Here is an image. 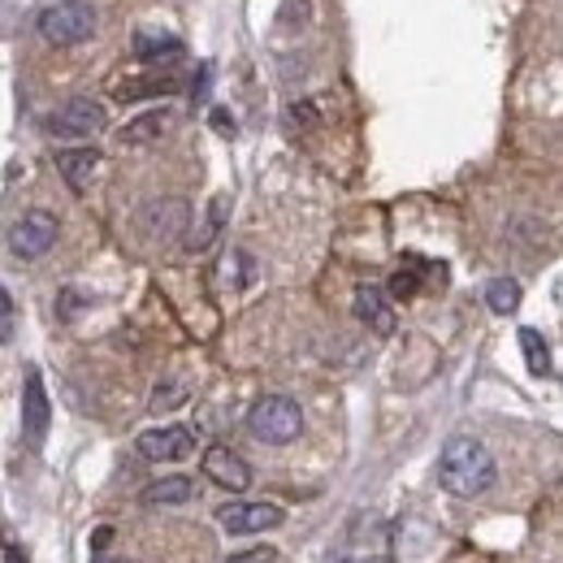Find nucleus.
Instances as JSON below:
<instances>
[{
    "instance_id": "3",
    "label": "nucleus",
    "mask_w": 563,
    "mask_h": 563,
    "mask_svg": "<svg viewBox=\"0 0 563 563\" xmlns=\"http://www.w3.org/2000/svg\"><path fill=\"white\" fill-rule=\"evenodd\" d=\"M91 30H96V9L87 0H61L39 13V35L52 48H74V44L91 39Z\"/></svg>"
},
{
    "instance_id": "25",
    "label": "nucleus",
    "mask_w": 563,
    "mask_h": 563,
    "mask_svg": "<svg viewBox=\"0 0 563 563\" xmlns=\"http://www.w3.org/2000/svg\"><path fill=\"white\" fill-rule=\"evenodd\" d=\"M91 563H135V560H113V555H96Z\"/></svg>"
},
{
    "instance_id": "18",
    "label": "nucleus",
    "mask_w": 563,
    "mask_h": 563,
    "mask_svg": "<svg viewBox=\"0 0 563 563\" xmlns=\"http://www.w3.org/2000/svg\"><path fill=\"white\" fill-rule=\"evenodd\" d=\"M225 208H230V199H225V195H217V199H212V208H208V225H204L199 234H191V238H187L191 247H208V243L217 238V230H221V217H225Z\"/></svg>"
},
{
    "instance_id": "16",
    "label": "nucleus",
    "mask_w": 563,
    "mask_h": 563,
    "mask_svg": "<svg viewBox=\"0 0 563 563\" xmlns=\"http://www.w3.org/2000/svg\"><path fill=\"white\" fill-rule=\"evenodd\" d=\"M521 352H525V365H529V374L534 377H551V352H547V343H542V334L538 330H521Z\"/></svg>"
},
{
    "instance_id": "11",
    "label": "nucleus",
    "mask_w": 563,
    "mask_h": 563,
    "mask_svg": "<svg viewBox=\"0 0 563 563\" xmlns=\"http://www.w3.org/2000/svg\"><path fill=\"white\" fill-rule=\"evenodd\" d=\"M356 317L374 330V334H394V308H390V299H385V291L381 286H356Z\"/></svg>"
},
{
    "instance_id": "14",
    "label": "nucleus",
    "mask_w": 563,
    "mask_h": 563,
    "mask_svg": "<svg viewBox=\"0 0 563 563\" xmlns=\"http://www.w3.org/2000/svg\"><path fill=\"white\" fill-rule=\"evenodd\" d=\"M139 499H144V507H179V503H191V499H195V481H191V477H161V481H152Z\"/></svg>"
},
{
    "instance_id": "8",
    "label": "nucleus",
    "mask_w": 563,
    "mask_h": 563,
    "mask_svg": "<svg viewBox=\"0 0 563 563\" xmlns=\"http://www.w3.org/2000/svg\"><path fill=\"white\" fill-rule=\"evenodd\" d=\"M204 477L217 481V486L230 490V494H243V490L252 486L247 460H243L238 451H230V446H208V451H204Z\"/></svg>"
},
{
    "instance_id": "21",
    "label": "nucleus",
    "mask_w": 563,
    "mask_h": 563,
    "mask_svg": "<svg viewBox=\"0 0 563 563\" xmlns=\"http://www.w3.org/2000/svg\"><path fill=\"white\" fill-rule=\"evenodd\" d=\"M9 339H13V299L0 286V343H9Z\"/></svg>"
},
{
    "instance_id": "9",
    "label": "nucleus",
    "mask_w": 563,
    "mask_h": 563,
    "mask_svg": "<svg viewBox=\"0 0 563 563\" xmlns=\"http://www.w3.org/2000/svg\"><path fill=\"white\" fill-rule=\"evenodd\" d=\"M191 451H195V433L183 429V425H166V429L139 433V455H144V460L174 464V460H187Z\"/></svg>"
},
{
    "instance_id": "2",
    "label": "nucleus",
    "mask_w": 563,
    "mask_h": 563,
    "mask_svg": "<svg viewBox=\"0 0 563 563\" xmlns=\"http://www.w3.org/2000/svg\"><path fill=\"white\" fill-rule=\"evenodd\" d=\"M247 429H252L260 442H269V446H286V442L299 438L304 412H299V403L286 399V394H265V399H256V407L247 412Z\"/></svg>"
},
{
    "instance_id": "17",
    "label": "nucleus",
    "mask_w": 563,
    "mask_h": 563,
    "mask_svg": "<svg viewBox=\"0 0 563 563\" xmlns=\"http://www.w3.org/2000/svg\"><path fill=\"white\" fill-rule=\"evenodd\" d=\"M179 35H152V30H139V39H135V52L144 57V61H161V57H179Z\"/></svg>"
},
{
    "instance_id": "4",
    "label": "nucleus",
    "mask_w": 563,
    "mask_h": 563,
    "mask_svg": "<svg viewBox=\"0 0 563 563\" xmlns=\"http://www.w3.org/2000/svg\"><path fill=\"white\" fill-rule=\"evenodd\" d=\"M52 243H57V217L44 212V208L22 212V217L13 221V230H9V252H13L17 260H39Z\"/></svg>"
},
{
    "instance_id": "7",
    "label": "nucleus",
    "mask_w": 563,
    "mask_h": 563,
    "mask_svg": "<svg viewBox=\"0 0 563 563\" xmlns=\"http://www.w3.org/2000/svg\"><path fill=\"white\" fill-rule=\"evenodd\" d=\"M48 425H52V403H48L44 377L30 369V374H26V390H22V438H26L30 446H44Z\"/></svg>"
},
{
    "instance_id": "20",
    "label": "nucleus",
    "mask_w": 563,
    "mask_h": 563,
    "mask_svg": "<svg viewBox=\"0 0 563 563\" xmlns=\"http://www.w3.org/2000/svg\"><path fill=\"white\" fill-rule=\"evenodd\" d=\"M187 394H183V385H157V394H152V412H170V407H179Z\"/></svg>"
},
{
    "instance_id": "10",
    "label": "nucleus",
    "mask_w": 563,
    "mask_h": 563,
    "mask_svg": "<svg viewBox=\"0 0 563 563\" xmlns=\"http://www.w3.org/2000/svg\"><path fill=\"white\" fill-rule=\"evenodd\" d=\"M191 208L183 199H157V204H148L144 208V234H152V238H161V243H170L174 234H183V225H187Z\"/></svg>"
},
{
    "instance_id": "15",
    "label": "nucleus",
    "mask_w": 563,
    "mask_h": 563,
    "mask_svg": "<svg viewBox=\"0 0 563 563\" xmlns=\"http://www.w3.org/2000/svg\"><path fill=\"white\" fill-rule=\"evenodd\" d=\"M486 304H490L499 317L516 313V308H521V282H516V278H494V282L486 286Z\"/></svg>"
},
{
    "instance_id": "23",
    "label": "nucleus",
    "mask_w": 563,
    "mask_h": 563,
    "mask_svg": "<svg viewBox=\"0 0 563 563\" xmlns=\"http://www.w3.org/2000/svg\"><path fill=\"white\" fill-rule=\"evenodd\" d=\"M212 122H217V131H221V135H234V122H230L225 113H212Z\"/></svg>"
},
{
    "instance_id": "13",
    "label": "nucleus",
    "mask_w": 563,
    "mask_h": 563,
    "mask_svg": "<svg viewBox=\"0 0 563 563\" xmlns=\"http://www.w3.org/2000/svg\"><path fill=\"white\" fill-rule=\"evenodd\" d=\"M170 126H174V113H170V109H152V113L135 118L126 131H118V139H122L126 148H144V144H157Z\"/></svg>"
},
{
    "instance_id": "1",
    "label": "nucleus",
    "mask_w": 563,
    "mask_h": 563,
    "mask_svg": "<svg viewBox=\"0 0 563 563\" xmlns=\"http://www.w3.org/2000/svg\"><path fill=\"white\" fill-rule=\"evenodd\" d=\"M499 481V464L477 438H451L438 455V486L455 499H481Z\"/></svg>"
},
{
    "instance_id": "26",
    "label": "nucleus",
    "mask_w": 563,
    "mask_h": 563,
    "mask_svg": "<svg viewBox=\"0 0 563 563\" xmlns=\"http://www.w3.org/2000/svg\"><path fill=\"white\" fill-rule=\"evenodd\" d=\"M356 563H390V560H356Z\"/></svg>"
},
{
    "instance_id": "19",
    "label": "nucleus",
    "mask_w": 563,
    "mask_h": 563,
    "mask_svg": "<svg viewBox=\"0 0 563 563\" xmlns=\"http://www.w3.org/2000/svg\"><path fill=\"white\" fill-rule=\"evenodd\" d=\"M420 291V269H399L394 282H390V295L394 299H412Z\"/></svg>"
},
{
    "instance_id": "12",
    "label": "nucleus",
    "mask_w": 563,
    "mask_h": 563,
    "mask_svg": "<svg viewBox=\"0 0 563 563\" xmlns=\"http://www.w3.org/2000/svg\"><path fill=\"white\" fill-rule=\"evenodd\" d=\"M96 166H100L96 148H65V152H57V174L70 183V191H87Z\"/></svg>"
},
{
    "instance_id": "5",
    "label": "nucleus",
    "mask_w": 563,
    "mask_h": 563,
    "mask_svg": "<svg viewBox=\"0 0 563 563\" xmlns=\"http://www.w3.org/2000/svg\"><path fill=\"white\" fill-rule=\"evenodd\" d=\"M48 131L61 135V139H87V135L105 131V105L91 100V96H74L48 118Z\"/></svg>"
},
{
    "instance_id": "22",
    "label": "nucleus",
    "mask_w": 563,
    "mask_h": 563,
    "mask_svg": "<svg viewBox=\"0 0 563 563\" xmlns=\"http://www.w3.org/2000/svg\"><path fill=\"white\" fill-rule=\"evenodd\" d=\"M278 560V551L273 547H256V551H243V555H230L225 563H273Z\"/></svg>"
},
{
    "instance_id": "24",
    "label": "nucleus",
    "mask_w": 563,
    "mask_h": 563,
    "mask_svg": "<svg viewBox=\"0 0 563 563\" xmlns=\"http://www.w3.org/2000/svg\"><path fill=\"white\" fill-rule=\"evenodd\" d=\"M4 563H22V555H17V547H9V551H4Z\"/></svg>"
},
{
    "instance_id": "6",
    "label": "nucleus",
    "mask_w": 563,
    "mask_h": 563,
    "mask_svg": "<svg viewBox=\"0 0 563 563\" xmlns=\"http://www.w3.org/2000/svg\"><path fill=\"white\" fill-rule=\"evenodd\" d=\"M286 521V512L278 503H221L217 507V525L225 534H269Z\"/></svg>"
}]
</instances>
